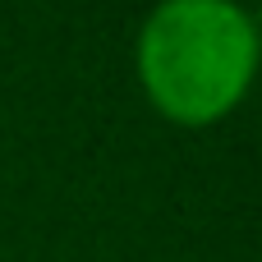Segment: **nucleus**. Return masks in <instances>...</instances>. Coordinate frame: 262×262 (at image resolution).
<instances>
[{"instance_id": "nucleus-1", "label": "nucleus", "mask_w": 262, "mask_h": 262, "mask_svg": "<svg viewBox=\"0 0 262 262\" xmlns=\"http://www.w3.org/2000/svg\"><path fill=\"white\" fill-rule=\"evenodd\" d=\"M258 60V23L235 0H161L138 32L147 101L189 129L226 120L249 97Z\"/></svg>"}]
</instances>
